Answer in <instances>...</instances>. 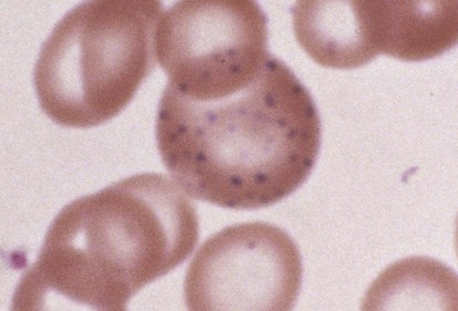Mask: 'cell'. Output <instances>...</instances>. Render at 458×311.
<instances>
[{"instance_id": "6da1fadb", "label": "cell", "mask_w": 458, "mask_h": 311, "mask_svg": "<svg viewBox=\"0 0 458 311\" xmlns=\"http://www.w3.org/2000/svg\"><path fill=\"white\" fill-rule=\"evenodd\" d=\"M161 160L184 193L230 210L284 201L320 153V114L289 66L270 55L233 95L191 99L166 85L156 120Z\"/></svg>"}, {"instance_id": "7a4b0ae2", "label": "cell", "mask_w": 458, "mask_h": 311, "mask_svg": "<svg viewBox=\"0 0 458 311\" xmlns=\"http://www.w3.org/2000/svg\"><path fill=\"white\" fill-rule=\"evenodd\" d=\"M199 235L196 206L177 185L162 174L129 176L58 213L16 287L13 310H43L52 296L126 310L142 288L190 257Z\"/></svg>"}, {"instance_id": "3957f363", "label": "cell", "mask_w": 458, "mask_h": 311, "mask_svg": "<svg viewBox=\"0 0 458 311\" xmlns=\"http://www.w3.org/2000/svg\"><path fill=\"white\" fill-rule=\"evenodd\" d=\"M157 0H92L73 7L41 46L34 85L62 127L90 129L123 113L157 62Z\"/></svg>"}, {"instance_id": "277c9868", "label": "cell", "mask_w": 458, "mask_h": 311, "mask_svg": "<svg viewBox=\"0 0 458 311\" xmlns=\"http://www.w3.org/2000/svg\"><path fill=\"white\" fill-rule=\"evenodd\" d=\"M267 40V17L252 0H184L162 15L156 55L174 90L217 100L258 77Z\"/></svg>"}, {"instance_id": "5b68a950", "label": "cell", "mask_w": 458, "mask_h": 311, "mask_svg": "<svg viewBox=\"0 0 458 311\" xmlns=\"http://www.w3.org/2000/svg\"><path fill=\"white\" fill-rule=\"evenodd\" d=\"M302 257L284 230L242 223L210 236L188 268L189 310H293L302 285Z\"/></svg>"}, {"instance_id": "8992f818", "label": "cell", "mask_w": 458, "mask_h": 311, "mask_svg": "<svg viewBox=\"0 0 458 311\" xmlns=\"http://www.w3.org/2000/svg\"><path fill=\"white\" fill-rule=\"evenodd\" d=\"M301 47L322 67L351 71L379 55L371 0L298 2L293 8Z\"/></svg>"}, {"instance_id": "52a82bcc", "label": "cell", "mask_w": 458, "mask_h": 311, "mask_svg": "<svg viewBox=\"0 0 458 311\" xmlns=\"http://www.w3.org/2000/svg\"><path fill=\"white\" fill-rule=\"evenodd\" d=\"M457 4L456 0H376L379 55L420 63L454 48L458 39Z\"/></svg>"}, {"instance_id": "ba28073f", "label": "cell", "mask_w": 458, "mask_h": 311, "mask_svg": "<svg viewBox=\"0 0 458 311\" xmlns=\"http://www.w3.org/2000/svg\"><path fill=\"white\" fill-rule=\"evenodd\" d=\"M457 308V278L431 258L411 257L388 267L369 288L365 310Z\"/></svg>"}]
</instances>
